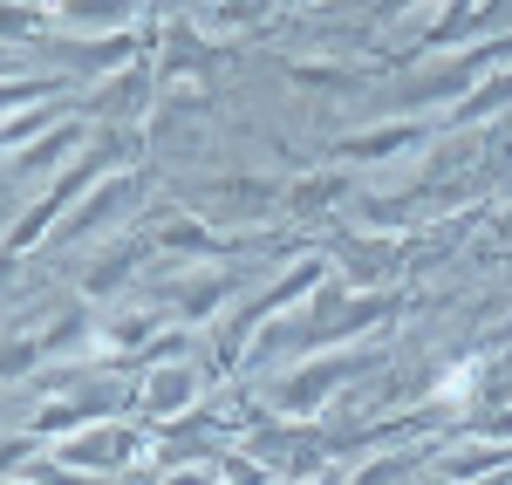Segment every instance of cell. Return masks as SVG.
I'll use <instances>...</instances> for the list:
<instances>
[{
  "label": "cell",
  "mask_w": 512,
  "mask_h": 485,
  "mask_svg": "<svg viewBox=\"0 0 512 485\" xmlns=\"http://www.w3.org/2000/svg\"><path fill=\"white\" fill-rule=\"evenodd\" d=\"M472 390H478V363L451 369V376H444V383H437V397H444V404H465V397H472Z\"/></svg>",
  "instance_id": "obj_1"
}]
</instances>
